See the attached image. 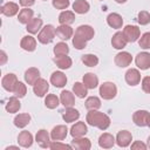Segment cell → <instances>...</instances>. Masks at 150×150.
<instances>
[{"label": "cell", "mask_w": 150, "mask_h": 150, "mask_svg": "<svg viewBox=\"0 0 150 150\" xmlns=\"http://www.w3.org/2000/svg\"><path fill=\"white\" fill-rule=\"evenodd\" d=\"M146 145H148V148L150 149V136H149L148 139H146Z\"/></svg>", "instance_id": "f5cc1de1"}, {"label": "cell", "mask_w": 150, "mask_h": 150, "mask_svg": "<svg viewBox=\"0 0 150 150\" xmlns=\"http://www.w3.org/2000/svg\"><path fill=\"white\" fill-rule=\"evenodd\" d=\"M52 4L56 9H67L70 5L69 0H53Z\"/></svg>", "instance_id": "ee69618b"}, {"label": "cell", "mask_w": 150, "mask_h": 150, "mask_svg": "<svg viewBox=\"0 0 150 150\" xmlns=\"http://www.w3.org/2000/svg\"><path fill=\"white\" fill-rule=\"evenodd\" d=\"M117 4H124V2H127V0H115Z\"/></svg>", "instance_id": "816d5d0a"}, {"label": "cell", "mask_w": 150, "mask_h": 150, "mask_svg": "<svg viewBox=\"0 0 150 150\" xmlns=\"http://www.w3.org/2000/svg\"><path fill=\"white\" fill-rule=\"evenodd\" d=\"M123 34L127 39L128 42H135L139 39L141 36V30L137 26H134V25H128L123 28Z\"/></svg>", "instance_id": "5b68a950"}, {"label": "cell", "mask_w": 150, "mask_h": 150, "mask_svg": "<svg viewBox=\"0 0 150 150\" xmlns=\"http://www.w3.org/2000/svg\"><path fill=\"white\" fill-rule=\"evenodd\" d=\"M49 149H73L71 144H64L60 143L59 141H53L49 145Z\"/></svg>", "instance_id": "f6af8a7d"}, {"label": "cell", "mask_w": 150, "mask_h": 150, "mask_svg": "<svg viewBox=\"0 0 150 150\" xmlns=\"http://www.w3.org/2000/svg\"><path fill=\"white\" fill-rule=\"evenodd\" d=\"M16 83H18V77H16L15 74H12V73H11V74H6V75L2 77V80H1V86H2V88H4L5 90L9 91V93H13V90H14Z\"/></svg>", "instance_id": "ba28073f"}, {"label": "cell", "mask_w": 150, "mask_h": 150, "mask_svg": "<svg viewBox=\"0 0 150 150\" xmlns=\"http://www.w3.org/2000/svg\"><path fill=\"white\" fill-rule=\"evenodd\" d=\"M42 28V19L40 18H33L26 26V29L29 34H36Z\"/></svg>", "instance_id": "f1b7e54d"}, {"label": "cell", "mask_w": 150, "mask_h": 150, "mask_svg": "<svg viewBox=\"0 0 150 150\" xmlns=\"http://www.w3.org/2000/svg\"><path fill=\"white\" fill-rule=\"evenodd\" d=\"M95 35V30L89 25H81L76 28L73 36V46L76 49H83L87 46V42L91 40Z\"/></svg>", "instance_id": "6da1fadb"}, {"label": "cell", "mask_w": 150, "mask_h": 150, "mask_svg": "<svg viewBox=\"0 0 150 150\" xmlns=\"http://www.w3.org/2000/svg\"><path fill=\"white\" fill-rule=\"evenodd\" d=\"M136 66L141 69V70H146L150 68V53L148 52H141L136 55L135 59Z\"/></svg>", "instance_id": "8992f818"}, {"label": "cell", "mask_w": 150, "mask_h": 150, "mask_svg": "<svg viewBox=\"0 0 150 150\" xmlns=\"http://www.w3.org/2000/svg\"><path fill=\"white\" fill-rule=\"evenodd\" d=\"M6 110L9 112V114H14V112H18L21 108V104H20V101H19V97H16L15 95L9 97L8 102L6 103Z\"/></svg>", "instance_id": "1f68e13d"}, {"label": "cell", "mask_w": 150, "mask_h": 150, "mask_svg": "<svg viewBox=\"0 0 150 150\" xmlns=\"http://www.w3.org/2000/svg\"><path fill=\"white\" fill-rule=\"evenodd\" d=\"M107 23H108L111 28L118 29V28H122L123 19H122V16H121L118 13H110V14L107 16Z\"/></svg>", "instance_id": "484cf974"}, {"label": "cell", "mask_w": 150, "mask_h": 150, "mask_svg": "<svg viewBox=\"0 0 150 150\" xmlns=\"http://www.w3.org/2000/svg\"><path fill=\"white\" fill-rule=\"evenodd\" d=\"M48 89H49V83L47 82V80L41 79V77L33 84V91L39 97H43L47 94Z\"/></svg>", "instance_id": "9c48e42d"}, {"label": "cell", "mask_w": 150, "mask_h": 150, "mask_svg": "<svg viewBox=\"0 0 150 150\" xmlns=\"http://www.w3.org/2000/svg\"><path fill=\"white\" fill-rule=\"evenodd\" d=\"M68 135V128L66 125H56L50 131V137L53 141H63Z\"/></svg>", "instance_id": "5bb4252c"}, {"label": "cell", "mask_w": 150, "mask_h": 150, "mask_svg": "<svg viewBox=\"0 0 150 150\" xmlns=\"http://www.w3.org/2000/svg\"><path fill=\"white\" fill-rule=\"evenodd\" d=\"M50 135L47 132L45 129H40L36 135H35V142L41 146V148H49L52 141H50Z\"/></svg>", "instance_id": "7c38bea8"}, {"label": "cell", "mask_w": 150, "mask_h": 150, "mask_svg": "<svg viewBox=\"0 0 150 150\" xmlns=\"http://www.w3.org/2000/svg\"><path fill=\"white\" fill-rule=\"evenodd\" d=\"M75 21V14L71 11H63L59 15L60 25H71Z\"/></svg>", "instance_id": "836d02e7"}, {"label": "cell", "mask_w": 150, "mask_h": 150, "mask_svg": "<svg viewBox=\"0 0 150 150\" xmlns=\"http://www.w3.org/2000/svg\"><path fill=\"white\" fill-rule=\"evenodd\" d=\"M20 47L23 50H27V52L35 50V48H36V40H35V38H33L32 35L23 36L21 39V41H20Z\"/></svg>", "instance_id": "cb8c5ba5"}, {"label": "cell", "mask_w": 150, "mask_h": 150, "mask_svg": "<svg viewBox=\"0 0 150 150\" xmlns=\"http://www.w3.org/2000/svg\"><path fill=\"white\" fill-rule=\"evenodd\" d=\"M54 62L56 63V66L60 69H69L73 64L71 59L68 55H60V56H55Z\"/></svg>", "instance_id": "f546056e"}, {"label": "cell", "mask_w": 150, "mask_h": 150, "mask_svg": "<svg viewBox=\"0 0 150 150\" xmlns=\"http://www.w3.org/2000/svg\"><path fill=\"white\" fill-rule=\"evenodd\" d=\"M131 149H132V150H145V149H148V145L144 144V143L141 142V141H135V142L131 144Z\"/></svg>", "instance_id": "7dc6e473"}, {"label": "cell", "mask_w": 150, "mask_h": 150, "mask_svg": "<svg viewBox=\"0 0 150 150\" xmlns=\"http://www.w3.org/2000/svg\"><path fill=\"white\" fill-rule=\"evenodd\" d=\"M33 141H34L33 139V135L29 131H27V130L21 131L19 134V136H18V143L22 148H29V146H32Z\"/></svg>", "instance_id": "603a6c76"}, {"label": "cell", "mask_w": 150, "mask_h": 150, "mask_svg": "<svg viewBox=\"0 0 150 150\" xmlns=\"http://www.w3.org/2000/svg\"><path fill=\"white\" fill-rule=\"evenodd\" d=\"M150 112L146 110H137L132 115V121L137 127H146Z\"/></svg>", "instance_id": "8fae6325"}, {"label": "cell", "mask_w": 150, "mask_h": 150, "mask_svg": "<svg viewBox=\"0 0 150 150\" xmlns=\"http://www.w3.org/2000/svg\"><path fill=\"white\" fill-rule=\"evenodd\" d=\"M116 143V138L108 132H103L100 137H98V145L103 149H110L114 146V144Z\"/></svg>", "instance_id": "ac0fdd59"}, {"label": "cell", "mask_w": 150, "mask_h": 150, "mask_svg": "<svg viewBox=\"0 0 150 150\" xmlns=\"http://www.w3.org/2000/svg\"><path fill=\"white\" fill-rule=\"evenodd\" d=\"M90 6L86 0H75L73 4V9L77 14H84L89 11Z\"/></svg>", "instance_id": "e575fe53"}, {"label": "cell", "mask_w": 150, "mask_h": 150, "mask_svg": "<svg viewBox=\"0 0 150 150\" xmlns=\"http://www.w3.org/2000/svg\"><path fill=\"white\" fill-rule=\"evenodd\" d=\"M33 15H34L33 9H29L28 7H23V8L19 12L18 20H19V22H21V23H23V25H27V23L33 19Z\"/></svg>", "instance_id": "4dcf8cb0"}, {"label": "cell", "mask_w": 150, "mask_h": 150, "mask_svg": "<svg viewBox=\"0 0 150 150\" xmlns=\"http://www.w3.org/2000/svg\"><path fill=\"white\" fill-rule=\"evenodd\" d=\"M114 61H115V64H116L117 67L124 68V67H128V66L131 63L132 56H131V54L128 53V52H120V53H117V54L115 55Z\"/></svg>", "instance_id": "52a82bcc"}, {"label": "cell", "mask_w": 150, "mask_h": 150, "mask_svg": "<svg viewBox=\"0 0 150 150\" xmlns=\"http://www.w3.org/2000/svg\"><path fill=\"white\" fill-rule=\"evenodd\" d=\"M43 1H46V0H43Z\"/></svg>", "instance_id": "11a10c76"}, {"label": "cell", "mask_w": 150, "mask_h": 150, "mask_svg": "<svg viewBox=\"0 0 150 150\" xmlns=\"http://www.w3.org/2000/svg\"><path fill=\"white\" fill-rule=\"evenodd\" d=\"M50 83L56 88H62L67 83V76L62 71H54L50 75Z\"/></svg>", "instance_id": "d6986e66"}, {"label": "cell", "mask_w": 150, "mask_h": 150, "mask_svg": "<svg viewBox=\"0 0 150 150\" xmlns=\"http://www.w3.org/2000/svg\"><path fill=\"white\" fill-rule=\"evenodd\" d=\"M128 41L123 34V32H116L111 38V45L116 49H123L127 46Z\"/></svg>", "instance_id": "44dd1931"}, {"label": "cell", "mask_w": 150, "mask_h": 150, "mask_svg": "<svg viewBox=\"0 0 150 150\" xmlns=\"http://www.w3.org/2000/svg\"><path fill=\"white\" fill-rule=\"evenodd\" d=\"M71 146L73 149L77 150H89L91 148V142L89 138L83 137H74L71 141Z\"/></svg>", "instance_id": "2e32d148"}, {"label": "cell", "mask_w": 150, "mask_h": 150, "mask_svg": "<svg viewBox=\"0 0 150 150\" xmlns=\"http://www.w3.org/2000/svg\"><path fill=\"white\" fill-rule=\"evenodd\" d=\"M40 79V70L35 67H30L25 71V81L27 84L33 86Z\"/></svg>", "instance_id": "7402d4cb"}, {"label": "cell", "mask_w": 150, "mask_h": 150, "mask_svg": "<svg viewBox=\"0 0 150 150\" xmlns=\"http://www.w3.org/2000/svg\"><path fill=\"white\" fill-rule=\"evenodd\" d=\"M55 29H56V28H55L53 25H46L45 27H42L41 30H40V33L38 34V40H39V42L42 43V45H48V43H50V42L54 40L55 35H56Z\"/></svg>", "instance_id": "3957f363"}, {"label": "cell", "mask_w": 150, "mask_h": 150, "mask_svg": "<svg viewBox=\"0 0 150 150\" xmlns=\"http://www.w3.org/2000/svg\"><path fill=\"white\" fill-rule=\"evenodd\" d=\"M137 21H138V23L142 25V26H145V25L150 23V13L146 12V11H141V12L138 13Z\"/></svg>", "instance_id": "7bdbcfd3"}, {"label": "cell", "mask_w": 150, "mask_h": 150, "mask_svg": "<svg viewBox=\"0 0 150 150\" xmlns=\"http://www.w3.org/2000/svg\"><path fill=\"white\" fill-rule=\"evenodd\" d=\"M148 127L150 128V115H149V120H148Z\"/></svg>", "instance_id": "db71d44e"}, {"label": "cell", "mask_w": 150, "mask_h": 150, "mask_svg": "<svg viewBox=\"0 0 150 150\" xmlns=\"http://www.w3.org/2000/svg\"><path fill=\"white\" fill-rule=\"evenodd\" d=\"M60 98L54 95V94H48L45 98V105L48 108V109H55L59 104H60Z\"/></svg>", "instance_id": "74e56055"}, {"label": "cell", "mask_w": 150, "mask_h": 150, "mask_svg": "<svg viewBox=\"0 0 150 150\" xmlns=\"http://www.w3.org/2000/svg\"><path fill=\"white\" fill-rule=\"evenodd\" d=\"M138 45L143 49H150V32H146L142 36H139Z\"/></svg>", "instance_id": "b9f144b4"}, {"label": "cell", "mask_w": 150, "mask_h": 150, "mask_svg": "<svg viewBox=\"0 0 150 150\" xmlns=\"http://www.w3.org/2000/svg\"><path fill=\"white\" fill-rule=\"evenodd\" d=\"M19 4L22 7H30L35 4V0H19Z\"/></svg>", "instance_id": "c3c4849f"}, {"label": "cell", "mask_w": 150, "mask_h": 150, "mask_svg": "<svg viewBox=\"0 0 150 150\" xmlns=\"http://www.w3.org/2000/svg\"><path fill=\"white\" fill-rule=\"evenodd\" d=\"M60 102L64 108H71L75 104V96L74 93L69 90H62L60 94Z\"/></svg>", "instance_id": "ffe728a7"}, {"label": "cell", "mask_w": 150, "mask_h": 150, "mask_svg": "<svg viewBox=\"0 0 150 150\" xmlns=\"http://www.w3.org/2000/svg\"><path fill=\"white\" fill-rule=\"evenodd\" d=\"M29 122H30V115L27 114V112H25V114H19V115H16V116L14 117V125H15L16 128H20V129L27 127V125L29 124Z\"/></svg>", "instance_id": "d6a6232c"}, {"label": "cell", "mask_w": 150, "mask_h": 150, "mask_svg": "<svg viewBox=\"0 0 150 150\" xmlns=\"http://www.w3.org/2000/svg\"><path fill=\"white\" fill-rule=\"evenodd\" d=\"M55 32L56 36L61 40H69L74 35V30L69 25H60L59 27H56Z\"/></svg>", "instance_id": "9a60e30c"}, {"label": "cell", "mask_w": 150, "mask_h": 150, "mask_svg": "<svg viewBox=\"0 0 150 150\" xmlns=\"http://www.w3.org/2000/svg\"><path fill=\"white\" fill-rule=\"evenodd\" d=\"M86 121L89 125L91 127H96L101 130H107L110 125V117L98 110H89L87 116H86Z\"/></svg>", "instance_id": "7a4b0ae2"}, {"label": "cell", "mask_w": 150, "mask_h": 150, "mask_svg": "<svg viewBox=\"0 0 150 150\" xmlns=\"http://www.w3.org/2000/svg\"><path fill=\"white\" fill-rule=\"evenodd\" d=\"M81 60L87 67H95L98 64V57L94 54H84L82 55Z\"/></svg>", "instance_id": "f35d334b"}, {"label": "cell", "mask_w": 150, "mask_h": 150, "mask_svg": "<svg viewBox=\"0 0 150 150\" xmlns=\"http://www.w3.org/2000/svg\"><path fill=\"white\" fill-rule=\"evenodd\" d=\"M26 93H27V87H26V84H25L23 82L18 81V83H16L14 90H13V94H14L16 97L21 98V97H23V96L26 95Z\"/></svg>", "instance_id": "60d3db41"}, {"label": "cell", "mask_w": 150, "mask_h": 150, "mask_svg": "<svg viewBox=\"0 0 150 150\" xmlns=\"http://www.w3.org/2000/svg\"><path fill=\"white\" fill-rule=\"evenodd\" d=\"M98 91L103 100H112L117 95V87L112 82H103Z\"/></svg>", "instance_id": "277c9868"}, {"label": "cell", "mask_w": 150, "mask_h": 150, "mask_svg": "<svg viewBox=\"0 0 150 150\" xmlns=\"http://www.w3.org/2000/svg\"><path fill=\"white\" fill-rule=\"evenodd\" d=\"M142 89L144 93L150 94V76H145L142 79Z\"/></svg>", "instance_id": "bcb514c9"}, {"label": "cell", "mask_w": 150, "mask_h": 150, "mask_svg": "<svg viewBox=\"0 0 150 150\" xmlns=\"http://www.w3.org/2000/svg\"><path fill=\"white\" fill-rule=\"evenodd\" d=\"M0 57H1V60H0V64L2 66V64H5L6 61H7V54H6L4 50H1V52H0Z\"/></svg>", "instance_id": "681fc988"}, {"label": "cell", "mask_w": 150, "mask_h": 150, "mask_svg": "<svg viewBox=\"0 0 150 150\" xmlns=\"http://www.w3.org/2000/svg\"><path fill=\"white\" fill-rule=\"evenodd\" d=\"M84 105L88 110H97L98 108H101V100L97 96H89L86 100Z\"/></svg>", "instance_id": "8d00e7d4"}, {"label": "cell", "mask_w": 150, "mask_h": 150, "mask_svg": "<svg viewBox=\"0 0 150 150\" xmlns=\"http://www.w3.org/2000/svg\"><path fill=\"white\" fill-rule=\"evenodd\" d=\"M9 149H19L18 146H13V145H11V146H7L6 148V150H9Z\"/></svg>", "instance_id": "f907efd6"}, {"label": "cell", "mask_w": 150, "mask_h": 150, "mask_svg": "<svg viewBox=\"0 0 150 150\" xmlns=\"http://www.w3.org/2000/svg\"><path fill=\"white\" fill-rule=\"evenodd\" d=\"M55 56H60V55H68L69 53V47L67 43L64 42H59L54 46V49H53Z\"/></svg>", "instance_id": "ab89813d"}, {"label": "cell", "mask_w": 150, "mask_h": 150, "mask_svg": "<svg viewBox=\"0 0 150 150\" xmlns=\"http://www.w3.org/2000/svg\"><path fill=\"white\" fill-rule=\"evenodd\" d=\"M73 93L79 98H84L88 94V88L84 86L83 82H75L73 86Z\"/></svg>", "instance_id": "d590c367"}, {"label": "cell", "mask_w": 150, "mask_h": 150, "mask_svg": "<svg viewBox=\"0 0 150 150\" xmlns=\"http://www.w3.org/2000/svg\"><path fill=\"white\" fill-rule=\"evenodd\" d=\"M125 82L129 86H137L141 82V73L138 69L135 68H130L127 70L125 73Z\"/></svg>", "instance_id": "4fadbf2b"}, {"label": "cell", "mask_w": 150, "mask_h": 150, "mask_svg": "<svg viewBox=\"0 0 150 150\" xmlns=\"http://www.w3.org/2000/svg\"><path fill=\"white\" fill-rule=\"evenodd\" d=\"M1 13L6 16H14L19 13V5L12 1H8L1 6Z\"/></svg>", "instance_id": "d4e9b609"}, {"label": "cell", "mask_w": 150, "mask_h": 150, "mask_svg": "<svg viewBox=\"0 0 150 150\" xmlns=\"http://www.w3.org/2000/svg\"><path fill=\"white\" fill-rule=\"evenodd\" d=\"M131 141H132V136H131V132L128 130H121L116 135V144L121 148L129 146Z\"/></svg>", "instance_id": "30bf717a"}, {"label": "cell", "mask_w": 150, "mask_h": 150, "mask_svg": "<svg viewBox=\"0 0 150 150\" xmlns=\"http://www.w3.org/2000/svg\"><path fill=\"white\" fill-rule=\"evenodd\" d=\"M82 82L88 89H95L98 86V77L94 73H87L83 75Z\"/></svg>", "instance_id": "4316f807"}, {"label": "cell", "mask_w": 150, "mask_h": 150, "mask_svg": "<svg viewBox=\"0 0 150 150\" xmlns=\"http://www.w3.org/2000/svg\"><path fill=\"white\" fill-rule=\"evenodd\" d=\"M88 132V128L84 122H76L75 124H73V127L70 128V135L71 137H83Z\"/></svg>", "instance_id": "e0dca14e"}, {"label": "cell", "mask_w": 150, "mask_h": 150, "mask_svg": "<svg viewBox=\"0 0 150 150\" xmlns=\"http://www.w3.org/2000/svg\"><path fill=\"white\" fill-rule=\"evenodd\" d=\"M62 118L66 123H71V122H75L80 118V112L77 109L75 108H66V111L62 114Z\"/></svg>", "instance_id": "83f0119b"}]
</instances>
